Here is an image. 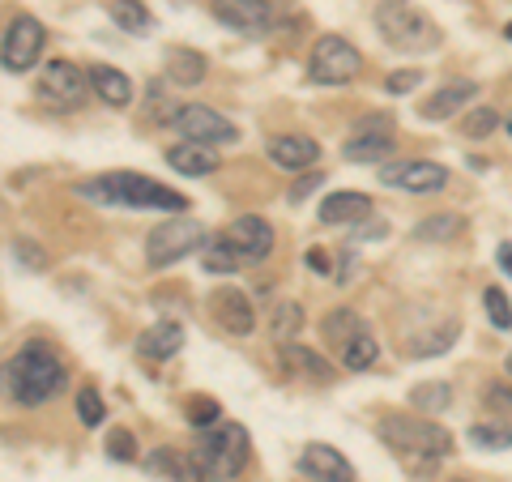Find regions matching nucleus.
Returning <instances> with one entry per match:
<instances>
[{
	"label": "nucleus",
	"instance_id": "5",
	"mask_svg": "<svg viewBox=\"0 0 512 482\" xmlns=\"http://www.w3.org/2000/svg\"><path fill=\"white\" fill-rule=\"evenodd\" d=\"M376 30L380 39L397 47V52H436L440 30L436 22H427L410 0H380L376 5Z\"/></svg>",
	"mask_w": 512,
	"mask_h": 482
},
{
	"label": "nucleus",
	"instance_id": "2",
	"mask_svg": "<svg viewBox=\"0 0 512 482\" xmlns=\"http://www.w3.org/2000/svg\"><path fill=\"white\" fill-rule=\"evenodd\" d=\"M77 197L111 205V210H171V214L188 210L184 192L154 184L150 175H137V171H111L94 184H77Z\"/></svg>",
	"mask_w": 512,
	"mask_h": 482
},
{
	"label": "nucleus",
	"instance_id": "21",
	"mask_svg": "<svg viewBox=\"0 0 512 482\" xmlns=\"http://www.w3.org/2000/svg\"><path fill=\"white\" fill-rule=\"evenodd\" d=\"M278 359H282L286 372H295V376H308V380H316V384H329V380H333V363H329L325 355H316L312 346L286 342V346H278Z\"/></svg>",
	"mask_w": 512,
	"mask_h": 482
},
{
	"label": "nucleus",
	"instance_id": "36",
	"mask_svg": "<svg viewBox=\"0 0 512 482\" xmlns=\"http://www.w3.org/2000/svg\"><path fill=\"white\" fill-rule=\"evenodd\" d=\"M77 419H82V427H99V423L107 419L103 393L94 389V384H86V389H77Z\"/></svg>",
	"mask_w": 512,
	"mask_h": 482
},
{
	"label": "nucleus",
	"instance_id": "29",
	"mask_svg": "<svg viewBox=\"0 0 512 482\" xmlns=\"http://www.w3.org/2000/svg\"><path fill=\"white\" fill-rule=\"evenodd\" d=\"M111 22H116L120 30H128V35H146V30L154 26L150 9L141 5V0H111Z\"/></svg>",
	"mask_w": 512,
	"mask_h": 482
},
{
	"label": "nucleus",
	"instance_id": "9",
	"mask_svg": "<svg viewBox=\"0 0 512 482\" xmlns=\"http://www.w3.org/2000/svg\"><path fill=\"white\" fill-rule=\"evenodd\" d=\"M86 82L90 73L77 69L73 60H47L39 73V99L56 111H77L86 103Z\"/></svg>",
	"mask_w": 512,
	"mask_h": 482
},
{
	"label": "nucleus",
	"instance_id": "15",
	"mask_svg": "<svg viewBox=\"0 0 512 482\" xmlns=\"http://www.w3.org/2000/svg\"><path fill=\"white\" fill-rule=\"evenodd\" d=\"M210 308H214V320L227 333L235 337H248L256 329V308H252V299L244 291H235V286H218V291L210 295Z\"/></svg>",
	"mask_w": 512,
	"mask_h": 482
},
{
	"label": "nucleus",
	"instance_id": "22",
	"mask_svg": "<svg viewBox=\"0 0 512 482\" xmlns=\"http://www.w3.org/2000/svg\"><path fill=\"white\" fill-rule=\"evenodd\" d=\"M167 167H175L180 175H192V180H201V175L218 171V150L214 146H197V141H180V146L167 150Z\"/></svg>",
	"mask_w": 512,
	"mask_h": 482
},
{
	"label": "nucleus",
	"instance_id": "35",
	"mask_svg": "<svg viewBox=\"0 0 512 482\" xmlns=\"http://www.w3.org/2000/svg\"><path fill=\"white\" fill-rule=\"evenodd\" d=\"M184 414H188V423L201 427V431H210V427L222 423V406H218L214 397H188L184 401Z\"/></svg>",
	"mask_w": 512,
	"mask_h": 482
},
{
	"label": "nucleus",
	"instance_id": "4",
	"mask_svg": "<svg viewBox=\"0 0 512 482\" xmlns=\"http://www.w3.org/2000/svg\"><path fill=\"white\" fill-rule=\"evenodd\" d=\"M376 436L410 461H444L453 453V436L436 419H414V414H389L376 423Z\"/></svg>",
	"mask_w": 512,
	"mask_h": 482
},
{
	"label": "nucleus",
	"instance_id": "10",
	"mask_svg": "<svg viewBox=\"0 0 512 482\" xmlns=\"http://www.w3.org/2000/svg\"><path fill=\"white\" fill-rule=\"evenodd\" d=\"M175 128H180V137L184 141H197V146H231V141H239V128L227 120V116H218L214 107H205V103H188L180 111V120H175Z\"/></svg>",
	"mask_w": 512,
	"mask_h": 482
},
{
	"label": "nucleus",
	"instance_id": "12",
	"mask_svg": "<svg viewBox=\"0 0 512 482\" xmlns=\"http://www.w3.org/2000/svg\"><path fill=\"white\" fill-rule=\"evenodd\" d=\"M214 22L239 30V35H269L274 30V5L269 0H210Z\"/></svg>",
	"mask_w": 512,
	"mask_h": 482
},
{
	"label": "nucleus",
	"instance_id": "1",
	"mask_svg": "<svg viewBox=\"0 0 512 482\" xmlns=\"http://www.w3.org/2000/svg\"><path fill=\"white\" fill-rule=\"evenodd\" d=\"M64 380H69V367L56 355V346H47V342H26L5 363V389L18 406H43V401H52L64 389Z\"/></svg>",
	"mask_w": 512,
	"mask_h": 482
},
{
	"label": "nucleus",
	"instance_id": "33",
	"mask_svg": "<svg viewBox=\"0 0 512 482\" xmlns=\"http://www.w3.org/2000/svg\"><path fill=\"white\" fill-rule=\"evenodd\" d=\"M201 265H205V273H222V278H227V273H235L239 269V256L227 248V239H210V244L201 248Z\"/></svg>",
	"mask_w": 512,
	"mask_h": 482
},
{
	"label": "nucleus",
	"instance_id": "30",
	"mask_svg": "<svg viewBox=\"0 0 512 482\" xmlns=\"http://www.w3.org/2000/svg\"><path fill=\"white\" fill-rule=\"evenodd\" d=\"M376 359H380V346H376V337L367 329L342 346V367H346V372H367Z\"/></svg>",
	"mask_w": 512,
	"mask_h": 482
},
{
	"label": "nucleus",
	"instance_id": "39",
	"mask_svg": "<svg viewBox=\"0 0 512 482\" xmlns=\"http://www.w3.org/2000/svg\"><path fill=\"white\" fill-rule=\"evenodd\" d=\"M13 256H18L26 269H35V273L47 269V252L35 244V239H13Z\"/></svg>",
	"mask_w": 512,
	"mask_h": 482
},
{
	"label": "nucleus",
	"instance_id": "13",
	"mask_svg": "<svg viewBox=\"0 0 512 482\" xmlns=\"http://www.w3.org/2000/svg\"><path fill=\"white\" fill-rule=\"evenodd\" d=\"M380 184L384 188H402V192H440L448 184V167L440 163H423V158H410V163H389L380 171Z\"/></svg>",
	"mask_w": 512,
	"mask_h": 482
},
{
	"label": "nucleus",
	"instance_id": "14",
	"mask_svg": "<svg viewBox=\"0 0 512 482\" xmlns=\"http://www.w3.org/2000/svg\"><path fill=\"white\" fill-rule=\"evenodd\" d=\"M346 163H380L393 154V120H359V128L350 133L342 146Z\"/></svg>",
	"mask_w": 512,
	"mask_h": 482
},
{
	"label": "nucleus",
	"instance_id": "40",
	"mask_svg": "<svg viewBox=\"0 0 512 482\" xmlns=\"http://www.w3.org/2000/svg\"><path fill=\"white\" fill-rule=\"evenodd\" d=\"M419 86H423V73L419 69H397V73L384 77V90H389V94H410V90H419Z\"/></svg>",
	"mask_w": 512,
	"mask_h": 482
},
{
	"label": "nucleus",
	"instance_id": "34",
	"mask_svg": "<svg viewBox=\"0 0 512 482\" xmlns=\"http://www.w3.org/2000/svg\"><path fill=\"white\" fill-rule=\"evenodd\" d=\"M495 128H500V111H495V107H470L466 116H461V133L474 137V141L491 137Z\"/></svg>",
	"mask_w": 512,
	"mask_h": 482
},
{
	"label": "nucleus",
	"instance_id": "44",
	"mask_svg": "<svg viewBox=\"0 0 512 482\" xmlns=\"http://www.w3.org/2000/svg\"><path fill=\"white\" fill-rule=\"evenodd\" d=\"M495 261H500V269H504V278L512 282V244H500V252H495Z\"/></svg>",
	"mask_w": 512,
	"mask_h": 482
},
{
	"label": "nucleus",
	"instance_id": "27",
	"mask_svg": "<svg viewBox=\"0 0 512 482\" xmlns=\"http://www.w3.org/2000/svg\"><path fill=\"white\" fill-rule=\"evenodd\" d=\"M410 406L423 410V414H444L448 406H453V384L448 380L419 384V389H410Z\"/></svg>",
	"mask_w": 512,
	"mask_h": 482
},
{
	"label": "nucleus",
	"instance_id": "24",
	"mask_svg": "<svg viewBox=\"0 0 512 482\" xmlns=\"http://www.w3.org/2000/svg\"><path fill=\"white\" fill-rule=\"evenodd\" d=\"M163 73H167V82H175V86H201L205 73H210V64H205L201 52H188V47H171Z\"/></svg>",
	"mask_w": 512,
	"mask_h": 482
},
{
	"label": "nucleus",
	"instance_id": "25",
	"mask_svg": "<svg viewBox=\"0 0 512 482\" xmlns=\"http://www.w3.org/2000/svg\"><path fill=\"white\" fill-rule=\"evenodd\" d=\"M146 470L167 478V482H201V474L192 470L188 453H180V448H154V453L146 457Z\"/></svg>",
	"mask_w": 512,
	"mask_h": 482
},
{
	"label": "nucleus",
	"instance_id": "37",
	"mask_svg": "<svg viewBox=\"0 0 512 482\" xmlns=\"http://www.w3.org/2000/svg\"><path fill=\"white\" fill-rule=\"evenodd\" d=\"M483 308H487V320L500 333L512 329V303H508V295L500 291V286H487V291H483Z\"/></svg>",
	"mask_w": 512,
	"mask_h": 482
},
{
	"label": "nucleus",
	"instance_id": "8",
	"mask_svg": "<svg viewBox=\"0 0 512 482\" xmlns=\"http://www.w3.org/2000/svg\"><path fill=\"white\" fill-rule=\"evenodd\" d=\"M43 22L30 18V13H18L9 26H5V39H0V64L5 73H30L43 56Z\"/></svg>",
	"mask_w": 512,
	"mask_h": 482
},
{
	"label": "nucleus",
	"instance_id": "47",
	"mask_svg": "<svg viewBox=\"0 0 512 482\" xmlns=\"http://www.w3.org/2000/svg\"><path fill=\"white\" fill-rule=\"evenodd\" d=\"M508 133H512V120H508Z\"/></svg>",
	"mask_w": 512,
	"mask_h": 482
},
{
	"label": "nucleus",
	"instance_id": "20",
	"mask_svg": "<svg viewBox=\"0 0 512 482\" xmlns=\"http://www.w3.org/2000/svg\"><path fill=\"white\" fill-rule=\"evenodd\" d=\"M372 214V197L367 192H329L325 201H320L316 218L325 222V227H342V222H359Z\"/></svg>",
	"mask_w": 512,
	"mask_h": 482
},
{
	"label": "nucleus",
	"instance_id": "38",
	"mask_svg": "<svg viewBox=\"0 0 512 482\" xmlns=\"http://www.w3.org/2000/svg\"><path fill=\"white\" fill-rule=\"evenodd\" d=\"M107 457L111 461H137V436H133V431H124V427H116V431H111V436H107Z\"/></svg>",
	"mask_w": 512,
	"mask_h": 482
},
{
	"label": "nucleus",
	"instance_id": "7",
	"mask_svg": "<svg viewBox=\"0 0 512 482\" xmlns=\"http://www.w3.org/2000/svg\"><path fill=\"white\" fill-rule=\"evenodd\" d=\"M359 69H363L359 47L346 43L342 35L316 39L312 56H308V77L316 86H346V82H355V77H359Z\"/></svg>",
	"mask_w": 512,
	"mask_h": 482
},
{
	"label": "nucleus",
	"instance_id": "31",
	"mask_svg": "<svg viewBox=\"0 0 512 482\" xmlns=\"http://www.w3.org/2000/svg\"><path fill=\"white\" fill-rule=\"evenodd\" d=\"M466 440L474 448H487V453H504V448H512V427L508 423H474L466 431Z\"/></svg>",
	"mask_w": 512,
	"mask_h": 482
},
{
	"label": "nucleus",
	"instance_id": "43",
	"mask_svg": "<svg viewBox=\"0 0 512 482\" xmlns=\"http://www.w3.org/2000/svg\"><path fill=\"white\" fill-rule=\"evenodd\" d=\"M320 184H325V175H303V180L291 188V201H303V197H308L312 188H320Z\"/></svg>",
	"mask_w": 512,
	"mask_h": 482
},
{
	"label": "nucleus",
	"instance_id": "3",
	"mask_svg": "<svg viewBox=\"0 0 512 482\" xmlns=\"http://www.w3.org/2000/svg\"><path fill=\"white\" fill-rule=\"evenodd\" d=\"M248 457H252V440L239 423H218L188 444V461H192V470L201 474V482L239 478L248 470Z\"/></svg>",
	"mask_w": 512,
	"mask_h": 482
},
{
	"label": "nucleus",
	"instance_id": "46",
	"mask_svg": "<svg viewBox=\"0 0 512 482\" xmlns=\"http://www.w3.org/2000/svg\"><path fill=\"white\" fill-rule=\"evenodd\" d=\"M504 372L512 376V350H508V359H504Z\"/></svg>",
	"mask_w": 512,
	"mask_h": 482
},
{
	"label": "nucleus",
	"instance_id": "45",
	"mask_svg": "<svg viewBox=\"0 0 512 482\" xmlns=\"http://www.w3.org/2000/svg\"><path fill=\"white\" fill-rule=\"evenodd\" d=\"M308 265H312L316 273H329V269H333V261H329L325 252H308Z\"/></svg>",
	"mask_w": 512,
	"mask_h": 482
},
{
	"label": "nucleus",
	"instance_id": "42",
	"mask_svg": "<svg viewBox=\"0 0 512 482\" xmlns=\"http://www.w3.org/2000/svg\"><path fill=\"white\" fill-rule=\"evenodd\" d=\"M487 406L495 410V414H512V389L508 384H487Z\"/></svg>",
	"mask_w": 512,
	"mask_h": 482
},
{
	"label": "nucleus",
	"instance_id": "6",
	"mask_svg": "<svg viewBox=\"0 0 512 482\" xmlns=\"http://www.w3.org/2000/svg\"><path fill=\"white\" fill-rule=\"evenodd\" d=\"M205 244L210 239H205V227L197 218H167L146 235V261L150 269H167L175 261H184V256L201 252Z\"/></svg>",
	"mask_w": 512,
	"mask_h": 482
},
{
	"label": "nucleus",
	"instance_id": "28",
	"mask_svg": "<svg viewBox=\"0 0 512 482\" xmlns=\"http://www.w3.org/2000/svg\"><path fill=\"white\" fill-rule=\"evenodd\" d=\"M367 325H363V316L355 312V308H338V312H329L325 316V342H333V346H346L350 337H359Z\"/></svg>",
	"mask_w": 512,
	"mask_h": 482
},
{
	"label": "nucleus",
	"instance_id": "18",
	"mask_svg": "<svg viewBox=\"0 0 512 482\" xmlns=\"http://www.w3.org/2000/svg\"><path fill=\"white\" fill-rule=\"evenodd\" d=\"M478 99V82H448L440 86L436 94H427V103L419 107V116L431 120V124H440V120H453L461 107L474 103Z\"/></svg>",
	"mask_w": 512,
	"mask_h": 482
},
{
	"label": "nucleus",
	"instance_id": "16",
	"mask_svg": "<svg viewBox=\"0 0 512 482\" xmlns=\"http://www.w3.org/2000/svg\"><path fill=\"white\" fill-rule=\"evenodd\" d=\"M299 470L316 482H355V465H350L333 444H308L299 453Z\"/></svg>",
	"mask_w": 512,
	"mask_h": 482
},
{
	"label": "nucleus",
	"instance_id": "41",
	"mask_svg": "<svg viewBox=\"0 0 512 482\" xmlns=\"http://www.w3.org/2000/svg\"><path fill=\"white\" fill-rule=\"evenodd\" d=\"M453 342H457V325H444L436 337H423V342L414 346V355H444Z\"/></svg>",
	"mask_w": 512,
	"mask_h": 482
},
{
	"label": "nucleus",
	"instance_id": "19",
	"mask_svg": "<svg viewBox=\"0 0 512 482\" xmlns=\"http://www.w3.org/2000/svg\"><path fill=\"white\" fill-rule=\"evenodd\" d=\"M180 346H184V329L175 325V320H158L154 329H146L137 337V355L150 359V363L175 359V355H180Z\"/></svg>",
	"mask_w": 512,
	"mask_h": 482
},
{
	"label": "nucleus",
	"instance_id": "23",
	"mask_svg": "<svg viewBox=\"0 0 512 482\" xmlns=\"http://www.w3.org/2000/svg\"><path fill=\"white\" fill-rule=\"evenodd\" d=\"M90 86L94 94L107 103V107H128V99H133V82H128V73L111 69V64H90Z\"/></svg>",
	"mask_w": 512,
	"mask_h": 482
},
{
	"label": "nucleus",
	"instance_id": "17",
	"mask_svg": "<svg viewBox=\"0 0 512 482\" xmlns=\"http://www.w3.org/2000/svg\"><path fill=\"white\" fill-rule=\"evenodd\" d=\"M269 158L282 167V171H308L316 158H320V146L312 137H303V133H278V137H269Z\"/></svg>",
	"mask_w": 512,
	"mask_h": 482
},
{
	"label": "nucleus",
	"instance_id": "32",
	"mask_svg": "<svg viewBox=\"0 0 512 482\" xmlns=\"http://www.w3.org/2000/svg\"><path fill=\"white\" fill-rule=\"evenodd\" d=\"M299 329H303V308H299V303H278L274 316H269V333H274V342L278 346L295 342Z\"/></svg>",
	"mask_w": 512,
	"mask_h": 482
},
{
	"label": "nucleus",
	"instance_id": "26",
	"mask_svg": "<svg viewBox=\"0 0 512 482\" xmlns=\"http://www.w3.org/2000/svg\"><path fill=\"white\" fill-rule=\"evenodd\" d=\"M466 231V218L461 214H431L423 222H414V244H453V239Z\"/></svg>",
	"mask_w": 512,
	"mask_h": 482
},
{
	"label": "nucleus",
	"instance_id": "11",
	"mask_svg": "<svg viewBox=\"0 0 512 482\" xmlns=\"http://www.w3.org/2000/svg\"><path fill=\"white\" fill-rule=\"evenodd\" d=\"M222 239H227V248L239 256V265H256V261H265V256L274 252V244H278L274 227H269L265 218H256V214L235 218L231 227L222 231Z\"/></svg>",
	"mask_w": 512,
	"mask_h": 482
}]
</instances>
